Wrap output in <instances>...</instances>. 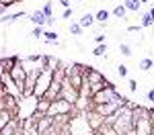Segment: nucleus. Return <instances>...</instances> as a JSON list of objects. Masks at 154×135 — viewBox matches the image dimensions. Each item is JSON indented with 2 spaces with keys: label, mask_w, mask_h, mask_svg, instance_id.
I'll return each mask as SVG.
<instances>
[{
  "label": "nucleus",
  "mask_w": 154,
  "mask_h": 135,
  "mask_svg": "<svg viewBox=\"0 0 154 135\" xmlns=\"http://www.w3.org/2000/svg\"><path fill=\"white\" fill-rule=\"evenodd\" d=\"M117 135H125L130 129H134V119H131V107L123 104L119 107L117 113H115V123H113Z\"/></svg>",
  "instance_id": "obj_1"
},
{
  "label": "nucleus",
  "mask_w": 154,
  "mask_h": 135,
  "mask_svg": "<svg viewBox=\"0 0 154 135\" xmlns=\"http://www.w3.org/2000/svg\"><path fill=\"white\" fill-rule=\"evenodd\" d=\"M51 80H54V72L48 70V68H43L39 76H37V82H35V92H33V96L39 100V98L45 96V92H48V88L51 86Z\"/></svg>",
  "instance_id": "obj_2"
},
{
  "label": "nucleus",
  "mask_w": 154,
  "mask_h": 135,
  "mask_svg": "<svg viewBox=\"0 0 154 135\" xmlns=\"http://www.w3.org/2000/svg\"><path fill=\"white\" fill-rule=\"evenodd\" d=\"M58 115H78V110H76V107L72 102L64 100V98H56L49 104L48 117H58Z\"/></svg>",
  "instance_id": "obj_3"
},
{
  "label": "nucleus",
  "mask_w": 154,
  "mask_h": 135,
  "mask_svg": "<svg viewBox=\"0 0 154 135\" xmlns=\"http://www.w3.org/2000/svg\"><path fill=\"white\" fill-rule=\"evenodd\" d=\"M119 92L113 88V84L111 86H105L103 90H99V92H95L93 94V98H91V102L93 104H105V102H115V100H119Z\"/></svg>",
  "instance_id": "obj_4"
},
{
  "label": "nucleus",
  "mask_w": 154,
  "mask_h": 135,
  "mask_svg": "<svg viewBox=\"0 0 154 135\" xmlns=\"http://www.w3.org/2000/svg\"><path fill=\"white\" fill-rule=\"evenodd\" d=\"M11 80L12 82H14V86H17V88H19V90H21V94H23V88H25V82H27V68H25L23 63H21V60H19V63H17V66H14V68H12L11 72Z\"/></svg>",
  "instance_id": "obj_5"
},
{
  "label": "nucleus",
  "mask_w": 154,
  "mask_h": 135,
  "mask_svg": "<svg viewBox=\"0 0 154 135\" xmlns=\"http://www.w3.org/2000/svg\"><path fill=\"white\" fill-rule=\"evenodd\" d=\"M84 117H86V125H88V129H91V131H97V129L105 123V117H101L97 110H86V113H84Z\"/></svg>",
  "instance_id": "obj_6"
},
{
  "label": "nucleus",
  "mask_w": 154,
  "mask_h": 135,
  "mask_svg": "<svg viewBox=\"0 0 154 135\" xmlns=\"http://www.w3.org/2000/svg\"><path fill=\"white\" fill-rule=\"evenodd\" d=\"M134 129L138 131V135H152V123H150V117L138 119V121L134 123Z\"/></svg>",
  "instance_id": "obj_7"
},
{
  "label": "nucleus",
  "mask_w": 154,
  "mask_h": 135,
  "mask_svg": "<svg viewBox=\"0 0 154 135\" xmlns=\"http://www.w3.org/2000/svg\"><path fill=\"white\" fill-rule=\"evenodd\" d=\"M60 92H62V82H56V80H51V86L48 88V92H45V96L48 100H56L60 98Z\"/></svg>",
  "instance_id": "obj_8"
},
{
  "label": "nucleus",
  "mask_w": 154,
  "mask_h": 135,
  "mask_svg": "<svg viewBox=\"0 0 154 135\" xmlns=\"http://www.w3.org/2000/svg\"><path fill=\"white\" fill-rule=\"evenodd\" d=\"M19 60H21L19 55H14V57H2V60H0V70L8 74V72L12 70V68H14V66L19 63Z\"/></svg>",
  "instance_id": "obj_9"
},
{
  "label": "nucleus",
  "mask_w": 154,
  "mask_h": 135,
  "mask_svg": "<svg viewBox=\"0 0 154 135\" xmlns=\"http://www.w3.org/2000/svg\"><path fill=\"white\" fill-rule=\"evenodd\" d=\"M35 121H37V129H39V133L43 135V133H45V131L49 129V127L54 125V117H48V115H43L41 119H35Z\"/></svg>",
  "instance_id": "obj_10"
},
{
  "label": "nucleus",
  "mask_w": 154,
  "mask_h": 135,
  "mask_svg": "<svg viewBox=\"0 0 154 135\" xmlns=\"http://www.w3.org/2000/svg\"><path fill=\"white\" fill-rule=\"evenodd\" d=\"M41 63H43V68H48V70H51V72H56V70L60 68V63H62V61H60L58 57H54V55H43Z\"/></svg>",
  "instance_id": "obj_11"
},
{
  "label": "nucleus",
  "mask_w": 154,
  "mask_h": 135,
  "mask_svg": "<svg viewBox=\"0 0 154 135\" xmlns=\"http://www.w3.org/2000/svg\"><path fill=\"white\" fill-rule=\"evenodd\" d=\"M29 21H31V23H35V25H39V27H43L45 21H48V16L43 14V10H35V12H31V14H29Z\"/></svg>",
  "instance_id": "obj_12"
},
{
  "label": "nucleus",
  "mask_w": 154,
  "mask_h": 135,
  "mask_svg": "<svg viewBox=\"0 0 154 135\" xmlns=\"http://www.w3.org/2000/svg\"><path fill=\"white\" fill-rule=\"evenodd\" d=\"M49 104H51V100H48V98H39V100H37V109H35V113H39V115H48Z\"/></svg>",
  "instance_id": "obj_13"
},
{
  "label": "nucleus",
  "mask_w": 154,
  "mask_h": 135,
  "mask_svg": "<svg viewBox=\"0 0 154 135\" xmlns=\"http://www.w3.org/2000/svg\"><path fill=\"white\" fill-rule=\"evenodd\" d=\"M97 131H99V133H103V135H117L115 127H113V125H109V123H103Z\"/></svg>",
  "instance_id": "obj_14"
},
{
  "label": "nucleus",
  "mask_w": 154,
  "mask_h": 135,
  "mask_svg": "<svg viewBox=\"0 0 154 135\" xmlns=\"http://www.w3.org/2000/svg\"><path fill=\"white\" fill-rule=\"evenodd\" d=\"M123 6H125L128 10H140L142 2H140V0H123Z\"/></svg>",
  "instance_id": "obj_15"
},
{
  "label": "nucleus",
  "mask_w": 154,
  "mask_h": 135,
  "mask_svg": "<svg viewBox=\"0 0 154 135\" xmlns=\"http://www.w3.org/2000/svg\"><path fill=\"white\" fill-rule=\"evenodd\" d=\"M11 119H12V115L8 113V110H0V131L6 127V123L11 121Z\"/></svg>",
  "instance_id": "obj_16"
},
{
  "label": "nucleus",
  "mask_w": 154,
  "mask_h": 135,
  "mask_svg": "<svg viewBox=\"0 0 154 135\" xmlns=\"http://www.w3.org/2000/svg\"><path fill=\"white\" fill-rule=\"evenodd\" d=\"M93 23H95V16H93V14H84L82 19L78 21V25H80V27H91Z\"/></svg>",
  "instance_id": "obj_17"
},
{
  "label": "nucleus",
  "mask_w": 154,
  "mask_h": 135,
  "mask_svg": "<svg viewBox=\"0 0 154 135\" xmlns=\"http://www.w3.org/2000/svg\"><path fill=\"white\" fill-rule=\"evenodd\" d=\"M125 12H128V8H125L123 4H121V6H115V8H113V14H115L117 19H123V16H125Z\"/></svg>",
  "instance_id": "obj_18"
},
{
  "label": "nucleus",
  "mask_w": 154,
  "mask_h": 135,
  "mask_svg": "<svg viewBox=\"0 0 154 135\" xmlns=\"http://www.w3.org/2000/svg\"><path fill=\"white\" fill-rule=\"evenodd\" d=\"M107 19H109V12H107V10H99L95 14V21H99V23H103V25H105Z\"/></svg>",
  "instance_id": "obj_19"
},
{
  "label": "nucleus",
  "mask_w": 154,
  "mask_h": 135,
  "mask_svg": "<svg viewBox=\"0 0 154 135\" xmlns=\"http://www.w3.org/2000/svg\"><path fill=\"white\" fill-rule=\"evenodd\" d=\"M154 21H152V16H150V12H146L142 16V27H152Z\"/></svg>",
  "instance_id": "obj_20"
},
{
  "label": "nucleus",
  "mask_w": 154,
  "mask_h": 135,
  "mask_svg": "<svg viewBox=\"0 0 154 135\" xmlns=\"http://www.w3.org/2000/svg\"><path fill=\"white\" fill-rule=\"evenodd\" d=\"M31 35L35 37V39H39V37H43V35H45V31H43V27H39V25H37L35 29H33V33H31Z\"/></svg>",
  "instance_id": "obj_21"
},
{
  "label": "nucleus",
  "mask_w": 154,
  "mask_h": 135,
  "mask_svg": "<svg viewBox=\"0 0 154 135\" xmlns=\"http://www.w3.org/2000/svg\"><path fill=\"white\" fill-rule=\"evenodd\" d=\"M152 66H154L152 60H142V61H140V70H150Z\"/></svg>",
  "instance_id": "obj_22"
},
{
  "label": "nucleus",
  "mask_w": 154,
  "mask_h": 135,
  "mask_svg": "<svg viewBox=\"0 0 154 135\" xmlns=\"http://www.w3.org/2000/svg\"><path fill=\"white\" fill-rule=\"evenodd\" d=\"M119 51H121V55H125V57H130V55H131L130 45H125V43H123V45H119Z\"/></svg>",
  "instance_id": "obj_23"
},
{
  "label": "nucleus",
  "mask_w": 154,
  "mask_h": 135,
  "mask_svg": "<svg viewBox=\"0 0 154 135\" xmlns=\"http://www.w3.org/2000/svg\"><path fill=\"white\" fill-rule=\"evenodd\" d=\"M45 39H48L49 43H54V41H58V35H56V33H54V31H45Z\"/></svg>",
  "instance_id": "obj_24"
},
{
  "label": "nucleus",
  "mask_w": 154,
  "mask_h": 135,
  "mask_svg": "<svg viewBox=\"0 0 154 135\" xmlns=\"http://www.w3.org/2000/svg\"><path fill=\"white\" fill-rule=\"evenodd\" d=\"M80 31H82V27H80L78 23H74L70 27V33H72V35H80Z\"/></svg>",
  "instance_id": "obj_25"
},
{
  "label": "nucleus",
  "mask_w": 154,
  "mask_h": 135,
  "mask_svg": "<svg viewBox=\"0 0 154 135\" xmlns=\"http://www.w3.org/2000/svg\"><path fill=\"white\" fill-rule=\"evenodd\" d=\"M105 51H107V45H103V43H101V45H97V47H95V51H93V53H95V55H103Z\"/></svg>",
  "instance_id": "obj_26"
},
{
  "label": "nucleus",
  "mask_w": 154,
  "mask_h": 135,
  "mask_svg": "<svg viewBox=\"0 0 154 135\" xmlns=\"http://www.w3.org/2000/svg\"><path fill=\"white\" fill-rule=\"evenodd\" d=\"M41 10H43V14H45V16H54V14H51V2H48V4H45V6H43V8H41Z\"/></svg>",
  "instance_id": "obj_27"
},
{
  "label": "nucleus",
  "mask_w": 154,
  "mask_h": 135,
  "mask_svg": "<svg viewBox=\"0 0 154 135\" xmlns=\"http://www.w3.org/2000/svg\"><path fill=\"white\" fill-rule=\"evenodd\" d=\"M23 14H25V12L21 10V12H17V14H11V16H6V21H8V23H14V21H17V19H21Z\"/></svg>",
  "instance_id": "obj_28"
},
{
  "label": "nucleus",
  "mask_w": 154,
  "mask_h": 135,
  "mask_svg": "<svg viewBox=\"0 0 154 135\" xmlns=\"http://www.w3.org/2000/svg\"><path fill=\"white\" fill-rule=\"evenodd\" d=\"M117 74L121 76V78H123V76H128V68H125V66H119V68H117Z\"/></svg>",
  "instance_id": "obj_29"
},
{
  "label": "nucleus",
  "mask_w": 154,
  "mask_h": 135,
  "mask_svg": "<svg viewBox=\"0 0 154 135\" xmlns=\"http://www.w3.org/2000/svg\"><path fill=\"white\" fill-rule=\"evenodd\" d=\"M14 2H17V0H0V4H2L4 8H8V6H12Z\"/></svg>",
  "instance_id": "obj_30"
},
{
  "label": "nucleus",
  "mask_w": 154,
  "mask_h": 135,
  "mask_svg": "<svg viewBox=\"0 0 154 135\" xmlns=\"http://www.w3.org/2000/svg\"><path fill=\"white\" fill-rule=\"evenodd\" d=\"M128 84H130V90H131V92H136V90H138V82H136V80H130Z\"/></svg>",
  "instance_id": "obj_31"
},
{
  "label": "nucleus",
  "mask_w": 154,
  "mask_h": 135,
  "mask_svg": "<svg viewBox=\"0 0 154 135\" xmlns=\"http://www.w3.org/2000/svg\"><path fill=\"white\" fill-rule=\"evenodd\" d=\"M39 60H43V57H41V55H29L25 61H39Z\"/></svg>",
  "instance_id": "obj_32"
},
{
  "label": "nucleus",
  "mask_w": 154,
  "mask_h": 135,
  "mask_svg": "<svg viewBox=\"0 0 154 135\" xmlns=\"http://www.w3.org/2000/svg\"><path fill=\"white\" fill-rule=\"evenodd\" d=\"M0 110H6V96L0 98Z\"/></svg>",
  "instance_id": "obj_33"
},
{
  "label": "nucleus",
  "mask_w": 154,
  "mask_h": 135,
  "mask_svg": "<svg viewBox=\"0 0 154 135\" xmlns=\"http://www.w3.org/2000/svg\"><path fill=\"white\" fill-rule=\"evenodd\" d=\"M95 41H97V43H99V45H101V43L105 41V35H101V33H99V35L95 37Z\"/></svg>",
  "instance_id": "obj_34"
},
{
  "label": "nucleus",
  "mask_w": 154,
  "mask_h": 135,
  "mask_svg": "<svg viewBox=\"0 0 154 135\" xmlns=\"http://www.w3.org/2000/svg\"><path fill=\"white\" fill-rule=\"evenodd\" d=\"M60 4H62L64 8H70V0H60Z\"/></svg>",
  "instance_id": "obj_35"
},
{
  "label": "nucleus",
  "mask_w": 154,
  "mask_h": 135,
  "mask_svg": "<svg viewBox=\"0 0 154 135\" xmlns=\"http://www.w3.org/2000/svg\"><path fill=\"white\" fill-rule=\"evenodd\" d=\"M70 16H72V10H70V8H66V10H64V19H70Z\"/></svg>",
  "instance_id": "obj_36"
},
{
  "label": "nucleus",
  "mask_w": 154,
  "mask_h": 135,
  "mask_svg": "<svg viewBox=\"0 0 154 135\" xmlns=\"http://www.w3.org/2000/svg\"><path fill=\"white\" fill-rule=\"evenodd\" d=\"M148 100L154 102V90H148Z\"/></svg>",
  "instance_id": "obj_37"
},
{
  "label": "nucleus",
  "mask_w": 154,
  "mask_h": 135,
  "mask_svg": "<svg viewBox=\"0 0 154 135\" xmlns=\"http://www.w3.org/2000/svg\"><path fill=\"white\" fill-rule=\"evenodd\" d=\"M4 12H6V8H4V6L0 4V14H4Z\"/></svg>",
  "instance_id": "obj_38"
},
{
  "label": "nucleus",
  "mask_w": 154,
  "mask_h": 135,
  "mask_svg": "<svg viewBox=\"0 0 154 135\" xmlns=\"http://www.w3.org/2000/svg\"><path fill=\"white\" fill-rule=\"evenodd\" d=\"M150 16H152V21H154V8H152V10H150Z\"/></svg>",
  "instance_id": "obj_39"
},
{
  "label": "nucleus",
  "mask_w": 154,
  "mask_h": 135,
  "mask_svg": "<svg viewBox=\"0 0 154 135\" xmlns=\"http://www.w3.org/2000/svg\"><path fill=\"white\" fill-rule=\"evenodd\" d=\"M91 135H103V133H99V131H93V133H91Z\"/></svg>",
  "instance_id": "obj_40"
},
{
  "label": "nucleus",
  "mask_w": 154,
  "mask_h": 135,
  "mask_svg": "<svg viewBox=\"0 0 154 135\" xmlns=\"http://www.w3.org/2000/svg\"><path fill=\"white\" fill-rule=\"evenodd\" d=\"M152 135H154V125H152Z\"/></svg>",
  "instance_id": "obj_41"
},
{
  "label": "nucleus",
  "mask_w": 154,
  "mask_h": 135,
  "mask_svg": "<svg viewBox=\"0 0 154 135\" xmlns=\"http://www.w3.org/2000/svg\"><path fill=\"white\" fill-rule=\"evenodd\" d=\"M140 2H148V0H140Z\"/></svg>",
  "instance_id": "obj_42"
}]
</instances>
